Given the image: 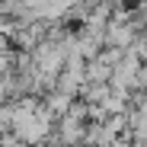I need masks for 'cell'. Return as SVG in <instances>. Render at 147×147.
I'll list each match as a JSON object with an SVG mask.
<instances>
[{"mask_svg": "<svg viewBox=\"0 0 147 147\" xmlns=\"http://www.w3.org/2000/svg\"><path fill=\"white\" fill-rule=\"evenodd\" d=\"M109 96H112L109 83H86L83 93H80V102H86V106H106Z\"/></svg>", "mask_w": 147, "mask_h": 147, "instance_id": "6da1fadb", "label": "cell"}, {"mask_svg": "<svg viewBox=\"0 0 147 147\" xmlns=\"http://www.w3.org/2000/svg\"><path fill=\"white\" fill-rule=\"evenodd\" d=\"M86 83H112V67L102 64L99 58L86 64Z\"/></svg>", "mask_w": 147, "mask_h": 147, "instance_id": "7a4b0ae2", "label": "cell"}, {"mask_svg": "<svg viewBox=\"0 0 147 147\" xmlns=\"http://www.w3.org/2000/svg\"><path fill=\"white\" fill-rule=\"evenodd\" d=\"M141 96H144V99H147V80H144V90H141Z\"/></svg>", "mask_w": 147, "mask_h": 147, "instance_id": "3957f363", "label": "cell"}, {"mask_svg": "<svg viewBox=\"0 0 147 147\" xmlns=\"http://www.w3.org/2000/svg\"><path fill=\"white\" fill-rule=\"evenodd\" d=\"M16 147H29V144H16ZM42 147H48V144H42Z\"/></svg>", "mask_w": 147, "mask_h": 147, "instance_id": "277c9868", "label": "cell"}]
</instances>
